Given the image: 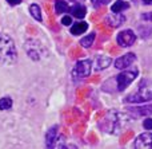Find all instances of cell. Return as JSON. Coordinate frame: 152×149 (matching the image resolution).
<instances>
[{
  "mask_svg": "<svg viewBox=\"0 0 152 149\" xmlns=\"http://www.w3.org/2000/svg\"><path fill=\"white\" fill-rule=\"evenodd\" d=\"M128 7H129L128 3L121 1V0H116L112 4V12H121L123 10H127Z\"/></svg>",
  "mask_w": 152,
  "mask_h": 149,
  "instance_id": "9a60e30c",
  "label": "cell"
},
{
  "mask_svg": "<svg viewBox=\"0 0 152 149\" xmlns=\"http://www.w3.org/2000/svg\"><path fill=\"white\" fill-rule=\"evenodd\" d=\"M142 18L144 19V20H150L152 21V12H148V13H143Z\"/></svg>",
  "mask_w": 152,
  "mask_h": 149,
  "instance_id": "603a6c76",
  "label": "cell"
},
{
  "mask_svg": "<svg viewBox=\"0 0 152 149\" xmlns=\"http://www.w3.org/2000/svg\"><path fill=\"white\" fill-rule=\"evenodd\" d=\"M132 112L137 116H148L152 114V105H145V106L132 107Z\"/></svg>",
  "mask_w": 152,
  "mask_h": 149,
  "instance_id": "5bb4252c",
  "label": "cell"
},
{
  "mask_svg": "<svg viewBox=\"0 0 152 149\" xmlns=\"http://www.w3.org/2000/svg\"><path fill=\"white\" fill-rule=\"evenodd\" d=\"M8 3H10L11 5H18V4H20L21 3V0H7Z\"/></svg>",
  "mask_w": 152,
  "mask_h": 149,
  "instance_id": "d4e9b609",
  "label": "cell"
},
{
  "mask_svg": "<svg viewBox=\"0 0 152 149\" xmlns=\"http://www.w3.org/2000/svg\"><path fill=\"white\" fill-rule=\"evenodd\" d=\"M59 139H60V137H59L58 126L51 128L47 133V137H45V140H47V147L48 148H55V145H56V142L59 141Z\"/></svg>",
  "mask_w": 152,
  "mask_h": 149,
  "instance_id": "8fae6325",
  "label": "cell"
},
{
  "mask_svg": "<svg viewBox=\"0 0 152 149\" xmlns=\"http://www.w3.org/2000/svg\"><path fill=\"white\" fill-rule=\"evenodd\" d=\"M18 53L13 40L11 36L5 34L0 35V63L1 64H12L16 62Z\"/></svg>",
  "mask_w": 152,
  "mask_h": 149,
  "instance_id": "7a4b0ae2",
  "label": "cell"
},
{
  "mask_svg": "<svg viewBox=\"0 0 152 149\" xmlns=\"http://www.w3.org/2000/svg\"><path fill=\"white\" fill-rule=\"evenodd\" d=\"M116 39H118V43L121 47H129V46H132L135 43L136 35H135V32L131 31V30H124V31H121L120 34L118 35Z\"/></svg>",
  "mask_w": 152,
  "mask_h": 149,
  "instance_id": "52a82bcc",
  "label": "cell"
},
{
  "mask_svg": "<svg viewBox=\"0 0 152 149\" xmlns=\"http://www.w3.org/2000/svg\"><path fill=\"white\" fill-rule=\"evenodd\" d=\"M75 1H77V0H75Z\"/></svg>",
  "mask_w": 152,
  "mask_h": 149,
  "instance_id": "4316f807",
  "label": "cell"
},
{
  "mask_svg": "<svg viewBox=\"0 0 152 149\" xmlns=\"http://www.w3.org/2000/svg\"><path fill=\"white\" fill-rule=\"evenodd\" d=\"M110 63H111V59H110V58H105V56H100V58L96 61V70L105 69L107 66H110Z\"/></svg>",
  "mask_w": 152,
  "mask_h": 149,
  "instance_id": "ac0fdd59",
  "label": "cell"
},
{
  "mask_svg": "<svg viewBox=\"0 0 152 149\" xmlns=\"http://www.w3.org/2000/svg\"><path fill=\"white\" fill-rule=\"evenodd\" d=\"M143 125H144V128L147 129V130H152V118H147V120H144Z\"/></svg>",
  "mask_w": 152,
  "mask_h": 149,
  "instance_id": "44dd1931",
  "label": "cell"
},
{
  "mask_svg": "<svg viewBox=\"0 0 152 149\" xmlns=\"http://www.w3.org/2000/svg\"><path fill=\"white\" fill-rule=\"evenodd\" d=\"M124 20H126V18H124L120 12H113L112 15L105 18V23L110 27H112V28H116V27L121 26V24L124 23Z\"/></svg>",
  "mask_w": 152,
  "mask_h": 149,
  "instance_id": "30bf717a",
  "label": "cell"
},
{
  "mask_svg": "<svg viewBox=\"0 0 152 149\" xmlns=\"http://www.w3.org/2000/svg\"><path fill=\"white\" fill-rule=\"evenodd\" d=\"M110 1V0H94V4L96 5H102V4H107V3Z\"/></svg>",
  "mask_w": 152,
  "mask_h": 149,
  "instance_id": "cb8c5ba5",
  "label": "cell"
},
{
  "mask_svg": "<svg viewBox=\"0 0 152 149\" xmlns=\"http://www.w3.org/2000/svg\"><path fill=\"white\" fill-rule=\"evenodd\" d=\"M137 77V69L134 70H127L123 71L121 74H119L116 77V82H118V90H124L127 86H129L135 81V78Z\"/></svg>",
  "mask_w": 152,
  "mask_h": 149,
  "instance_id": "5b68a950",
  "label": "cell"
},
{
  "mask_svg": "<svg viewBox=\"0 0 152 149\" xmlns=\"http://www.w3.org/2000/svg\"><path fill=\"white\" fill-rule=\"evenodd\" d=\"M127 122H128V117L126 114L118 112H108L100 122V126L107 133L118 134L121 132V129L126 128Z\"/></svg>",
  "mask_w": 152,
  "mask_h": 149,
  "instance_id": "6da1fadb",
  "label": "cell"
},
{
  "mask_svg": "<svg viewBox=\"0 0 152 149\" xmlns=\"http://www.w3.org/2000/svg\"><path fill=\"white\" fill-rule=\"evenodd\" d=\"M135 61H136V55H135L134 53H128V54H126V55L120 56L119 59H116L115 67L116 69H120V70L127 69V67L131 66Z\"/></svg>",
  "mask_w": 152,
  "mask_h": 149,
  "instance_id": "ba28073f",
  "label": "cell"
},
{
  "mask_svg": "<svg viewBox=\"0 0 152 149\" xmlns=\"http://www.w3.org/2000/svg\"><path fill=\"white\" fill-rule=\"evenodd\" d=\"M91 61H80L75 64L72 75L75 78H87L91 74Z\"/></svg>",
  "mask_w": 152,
  "mask_h": 149,
  "instance_id": "8992f818",
  "label": "cell"
},
{
  "mask_svg": "<svg viewBox=\"0 0 152 149\" xmlns=\"http://www.w3.org/2000/svg\"><path fill=\"white\" fill-rule=\"evenodd\" d=\"M144 4H148V5H152V0H143Z\"/></svg>",
  "mask_w": 152,
  "mask_h": 149,
  "instance_id": "484cf974",
  "label": "cell"
},
{
  "mask_svg": "<svg viewBox=\"0 0 152 149\" xmlns=\"http://www.w3.org/2000/svg\"><path fill=\"white\" fill-rule=\"evenodd\" d=\"M135 148L152 149V133H143L135 140Z\"/></svg>",
  "mask_w": 152,
  "mask_h": 149,
  "instance_id": "9c48e42d",
  "label": "cell"
},
{
  "mask_svg": "<svg viewBox=\"0 0 152 149\" xmlns=\"http://www.w3.org/2000/svg\"><path fill=\"white\" fill-rule=\"evenodd\" d=\"M29 12H31L32 18L36 19L37 21L42 20V10H40V7L37 4H32L31 7H29Z\"/></svg>",
  "mask_w": 152,
  "mask_h": 149,
  "instance_id": "2e32d148",
  "label": "cell"
},
{
  "mask_svg": "<svg viewBox=\"0 0 152 149\" xmlns=\"http://www.w3.org/2000/svg\"><path fill=\"white\" fill-rule=\"evenodd\" d=\"M87 28H88V24H87L86 21H79V23H75L74 26H72L71 32L74 35H80V34H83V32H86Z\"/></svg>",
  "mask_w": 152,
  "mask_h": 149,
  "instance_id": "7c38bea8",
  "label": "cell"
},
{
  "mask_svg": "<svg viewBox=\"0 0 152 149\" xmlns=\"http://www.w3.org/2000/svg\"><path fill=\"white\" fill-rule=\"evenodd\" d=\"M12 107V99L10 97H3L0 98V110H8Z\"/></svg>",
  "mask_w": 152,
  "mask_h": 149,
  "instance_id": "d6986e66",
  "label": "cell"
},
{
  "mask_svg": "<svg viewBox=\"0 0 152 149\" xmlns=\"http://www.w3.org/2000/svg\"><path fill=\"white\" fill-rule=\"evenodd\" d=\"M61 23H63L64 26H69V24L72 23V19H71V16H64V18L61 19Z\"/></svg>",
  "mask_w": 152,
  "mask_h": 149,
  "instance_id": "7402d4cb",
  "label": "cell"
},
{
  "mask_svg": "<svg viewBox=\"0 0 152 149\" xmlns=\"http://www.w3.org/2000/svg\"><path fill=\"white\" fill-rule=\"evenodd\" d=\"M152 99V81L150 79H143L137 86V90L135 93L127 96L126 102H131V104H143Z\"/></svg>",
  "mask_w": 152,
  "mask_h": 149,
  "instance_id": "3957f363",
  "label": "cell"
},
{
  "mask_svg": "<svg viewBox=\"0 0 152 149\" xmlns=\"http://www.w3.org/2000/svg\"><path fill=\"white\" fill-rule=\"evenodd\" d=\"M94 40H95V34L87 35L86 38H83V39L80 40V44L83 46V47H91L92 43H94Z\"/></svg>",
  "mask_w": 152,
  "mask_h": 149,
  "instance_id": "ffe728a7",
  "label": "cell"
},
{
  "mask_svg": "<svg viewBox=\"0 0 152 149\" xmlns=\"http://www.w3.org/2000/svg\"><path fill=\"white\" fill-rule=\"evenodd\" d=\"M71 13L77 19H83L86 16V7L84 5H80V4H76L74 7H71Z\"/></svg>",
  "mask_w": 152,
  "mask_h": 149,
  "instance_id": "4fadbf2b",
  "label": "cell"
},
{
  "mask_svg": "<svg viewBox=\"0 0 152 149\" xmlns=\"http://www.w3.org/2000/svg\"><path fill=\"white\" fill-rule=\"evenodd\" d=\"M55 10L58 13H64L68 11V4L64 0H56L55 3Z\"/></svg>",
  "mask_w": 152,
  "mask_h": 149,
  "instance_id": "e0dca14e",
  "label": "cell"
},
{
  "mask_svg": "<svg viewBox=\"0 0 152 149\" xmlns=\"http://www.w3.org/2000/svg\"><path fill=\"white\" fill-rule=\"evenodd\" d=\"M26 51L34 61H40L47 55V50L45 47L36 39H28L26 42Z\"/></svg>",
  "mask_w": 152,
  "mask_h": 149,
  "instance_id": "277c9868",
  "label": "cell"
}]
</instances>
